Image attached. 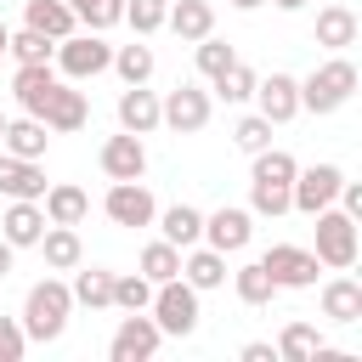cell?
Returning a JSON list of instances; mask_svg holds the SVG:
<instances>
[{"mask_svg":"<svg viewBox=\"0 0 362 362\" xmlns=\"http://www.w3.org/2000/svg\"><path fill=\"white\" fill-rule=\"evenodd\" d=\"M255 113L260 119H272V124H288L294 113H300V79L294 74H266V79H255Z\"/></svg>","mask_w":362,"mask_h":362,"instance_id":"4fadbf2b","label":"cell"},{"mask_svg":"<svg viewBox=\"0 0 362 362\" xmlns=\"http://www.w3.org/2000/svg\"><path fill=\"white\" fill-rule=\"evenodd\" d=\"M107 62H113V45L102 34H90V28H74L51 51V68L68 74V79H96V74H107Z\"/></svg>","mask_w":362,"mask_h":362,"instance_id":"8992f818","label":"cell"},{"mask_svg":"<svg viewBox=\"0 0 362 362\" xmlns=\"http://www.w3.org/2000/svg\"><path fill=\"white\" fill-rule=\"evenodd\" d=\"M23 28H40L45 40H68L79 23H74L68 0H23Z\"/></svg>","mask_w":362,"mask_h":362,"instance_id":"d4e9b609","label":"cell"},{"mask_svg":"<svg viewBox=\"0 0 362 362\" xmlns=\"http://www.w3.org/2000/svg\"><path fill=\"white\" fill-rule=\"evenodd\" d=\"M317 345H322V334H317L311 322H283V334H277V362H311Z\"/></svg>","mask_w":362,"mask_h":362,"instance_id":"1f68e13d","label":"cell"},{"mask_svg":"<svg viewBox=\"0 0 362 362\" xmlns=\"http://www.w3.org/2000/svg\"><path fill=\"white\" fill-rule=\"evenodd\" d=\"M0 198H45V170H40V158L0 153Z\"/></svg>","mask_w":362,"mask_h":362,"instance_id":"e0dca14e","label":"cell"},{"mask_svg":"<svg viewBox=\"0 0 362 362\" xmlns=\"http://www.w3.org/2000/svg\"><path fill=\"white\" fill-rule=\"evenodd\" d=\"M45 119H34V113H23V119H6V130H0V147L6 153H17V158H45Z\"/></svg>","mask_w":362,"mask_h":362,"instance_id":"484cf974","label":"cell"},{"mask_svg":"<svg viewBox=\"0 0 362 362\" xmlns=\"http://www.w3.org/2000/svg\"><path fill=\"white\" fill-rule=\"evenodd\" d=\"M34 249L45 255V266H51V272H74V266L85 260V243H79V232H74V226H45Z\"/></svg>","mask_w":362,"mask_h":362,"instance_id":"4316f807","label":"cell"},{"mask_svg":"<svg viewBox=\"0 0 362 362\" xmlns=\"http://www.w3.org/2000/svg\"><path fill=\"white\" fill-rule=\"evenodd\" d=\"M40 209H45V221H51V226H79V221L90 215V192H85V187H74V181H57V187H45Z\"/></svg>","mask_w":362,"mask_h":362,"instance_id":"ffe728a7","label":"cell"},{"mask_svg":"<svg viewBox=\"0 0 362 362\" xmlns=\"http://www.w3.org/2000/svg\"><path fill=\"white\" fill-rule=\"evenodd\" d=\"M255 79H260V74L238 57L226 74H215V90H209V96H221V102H249V96H255Z\"/></svg>","mask_w":362,"mask_h":362,"instance_id":"e575fe53","label":"cell"},{"mask_svg":"<svg viewBox=\"0 0 362 362\" xmlns=\"http://www.w3.org/2000/svg\"><path fill=\"white\" fill-rule=\"evenodd\" d=\"M23 351H28L23 322H17V317H0V362H23Z\"/></svg>","mask_w":362,"mask_h":362,"instance_id":"60d3db41","label":"cell"},{"mask_svg":"<svg viewBox=\"0 0 362 362\" xmlns=\"http://www.w3.org/2000/svg\"><path fill=\"white\" fill-rule=\"evenodd\" d=\"M74 23H85L90 34H107L113 23H124V0H68Z\"/></svg>","mask_w":362,"mask_h":362,"instance_id":"836d02e7","label":"cell"},{"mask_svg":"<svg viewBox=\"0 0 362 362\" xmlns=\"http://www.w3.org/2000/svg\"><path fill=\"white\" fill-rule=\"evenodd\" d=\"M260 266L272 272L277 288H311L317 272H322V260H317L311 249H300V243H272V249L260 255Z\"/></svg>","mask_w":362,"mask_h":362,"instance_id":"30bf717a","label":"cell"},{"mask_svg":"<svg viewBox=\"0 0 362 362\" xmlns=\"http://www.w3.org/2000/svg\"><path fill=\"white\" fill-rule=\"evenodd\" d=\"M11 255H17V249H11V243H6V238H0V283H6V277H11Z\"/></svg>","mask_w":362,"mask_h":362,"instance_id":"7bdbcfd3","label":"cell"},{"mask_svg":"<svg viewBox=\"0 0 362 362\" xmlns=\"http://www.w3.org/2000/svg\"><path fill=\"white\" fill-rule=\"evenodd\" d=\"M164 28H175V40H187V45H198L204 34H215V6L209 0H170Z\"/></svg>","mask_w":362,"mask_h":362,"instance_id":"7402d4cb","label":"cell"},{"mask_svg":"<svg viewBox=\"0 0 362 362\" xmlns=\"http://www.w3.org/2000/svg\"><path fill=\"white\" fill-rule=\"evenodd\" d=\"M232 62H238V51H232L226 40H215V34H204V40H198V74H204V79L226 74Z\"/></svg>","mask_w":362,"mask_h":362,"instance_id":"f35d334b","label":"cell"},{"mask_svg":"<svg viewBox=\"0 0 362 362\" xmlns=\"http://www.w3.org/2000/svg\"><path fill=\"white\" fill-rule=\"evenodd\" d=\"M209 113H215V96H209L204 85H192V79H181V85L158 102V119H164L175 136H198V130L209 124Z\"/></svg>","mask_w":362,"mask_h":362,"instance_id":"52a82bcc","label":"cell"},{"mask_svg":"<svg viewBox=\"0 0 362 362\" xmlns=\"http://www.w3.org/2000/svg\"><path fill=\"white\" fill-rule=\"evenodd\" d=\"M6 40H11V28H6V17H0V51H6Z\"/></svg>","mask_w":362,"mask_h":362,"instance_id":"bcb514c9","label":"cell"},{"mask_svg":"<svg viewBox=\"0 0 362 362\" xmlns=\"http://www.w3.org/2000/svg\"><path fill=\"white\" fill-rule=\"evenodd\" d=\"M113 305H119V311H147V305H153V283H147L141 272H124V277L113 272Z\"/></svg>","mask_w":362,"mask_h":362,"instance_id":"d590c367","label":"cell"},{"mask_svg":"<svg viewBox=\"0 0 362 362\" xmlns=\"http://www.w3.org/2000/svg\"><path fill=\"white\" fill-rule=\"evenodd\" d=\"M356 96V62L345 57V51H334L322 68H311L305 79H300V113H339L345 102Z\"/></svg>","mask_w":362,"mask_h":362,"instance_id":"3957f363","label":"cell"},{"mask_svg":"<svg viewBox=\"0 0 362 362\" xmlns=\"http://www.w3.org/2000/svg\"><path fill=\"white\" fill-rule=\"evenodd\" d=\"M141 277H147V283H170V277H181V249L164 243V238H153V243L141 249Z\"/></svg>","mask_w":362,"mask_h":362,"instance_id":"d6a6232c","label":"cell"},{"mask_svg":"<svg viewBox=\"0 0 362 362\" xmlns=\"http://www.w3.org/2000/svg\"><path fill=\"white\" fill-rule=\"evenodd\" d=\"M147 317L158 322V334H170V339H187V334L198 328V288H192L187 277L153 283V305H147Z\"/></svg>","mask_w":362,"mask_h":362,"instance_id":"5b68a950","label":"cell"},{"mask_svg":"<svg viewBox=\"0 0 362 362\" xmlns=\"http://www.w3.org/2000/svg\"><path fill=\"white\" fill-rule=\"evenodd\" d=\"M164 119H158V96L147 90V85H124L119 90V130H130V136H147V130H158Z\"/></svg>","mask_w":362,"mask_h":362,"instance_id":"d6986e66","label":"cell"},{"mask_svg":"<svg viewBox=\"0 0 362 362\" xmlns=\"http://www.w3.org/2000/svg\"><path fill=\"white\" fill-rule=\"evenodd\" d=\"M249 238H255V215H249V209L221 204L215 215H204V243H209V249H221V255H243Z\"/></svg>","mask_w":362,"mask_h":362,"instance_id":"7c38bea8","label":"cell"},{"mask_svg":"<svg viewBox=\"0 0 362 362\" xmlns=\"http://www.w3.org/2000/svg\"><path fill=\"white\" fill-rule=\"evenodd\" d=\"M0 62H6V51H0Z\"/></svg>","mask_w":362,"mask_h":362,"instance_id":"c3c4849f","label":"cell"},{"mask_svg":"<svg viewBox=\"0 0 362 362\" xmlns=\"http://www.w3.org/2000/svg\"><path fill=\"white\" fill-rule=\"evenodd\" d=\"M322 317H328V322H345V328L362 322V283L345 277V272L328 277V283H322Z\"/></svg>","mask_w":362,"mask_h":362,"instance_id":"603a6c76","label":"cell"},{"mask_svg":"<svg viewBox=\"0 0 362 362\" xmlns=\"http://www.w3.org/2000/svg\"><path fill=\"white\" fill-rule=\"evenodd\" d=\"M51 51H57V40H45L40 28H17L6 40V57H17V62H51Z\"/></svg>","mask_w":362,"mask_h":362,"instance_id":"8d00e7d4","label":"cell"},{"mask_svg":"<svg viewBox=\"0 0 362 362\" xmlns=\"http://www.w3.org/2000/svg\"><path fill=\"white\" fill-rule=\"evenodd\" d=\"M45 130H57V136H68V130H79L85 119H90V102H85V90H74V85H62L57 79V90H51V102H45Z\"/></svg>","mask_w":362,"mask_h":362,"instance_id":"ac0fdd59","label":"cell"},{"mask_svg":"<svg viewBox=\"0 0 362 362\" xmlns=\"http://www.w3.org/2000/svg\"><path fill=\"white\" fill-rule=\"evenodd\" d=\"M272 6H277V11H305L311 0H272Z\"/></svg>","mask_w":362,"mask_h":362,"instance_id":"ee69618b","label":"cell"},{"mask_svg":"<svg viewBox=\"0 0 362 362\" xmlns=\"http://www.w3.org/2000/svg\"><path fill=\"white\" fill-rule=\"evenodd\" d=\"M232 288H238L243 305H272V294H277V283H272V272H266L260 260L238 266V272H232Z\"/></svg>","mask_w":362,"mask_h":362,"instance_id":"4dcf8cb0","label":"cell"},{"mask_svg":"<svg viewBox=\"0 0 362 362\" xmlns=\"http://www.w3.org/2000/svg\"><path fill=\"white\" fill-rule=\"evenodd\" d=\"M243 362H277V345H266V339H249V345H243Z\"/></svg>","mask_w":362,"mask_h":362,"instance_id":"b9f144b4","label":"cell"},{"mask_svg":"<svg viewBox=\"0 0 362 362\" xmlns=\"http://www.w3.org/2000/svg\"><path fill=\"white\" fill-rule=\"evenodd\" d=\"M356 11L351 6H322L317 11V45H328V51H351L356 45Z\"/></svg>","mask_w":362,"mask_h":362,"instance_id":"83f0119b","label":"cell"},{"mask_svg":"<svg viewBox=\"0 0 362 362\" xmlns=\"http://www.w3.org/2000/svg\"><path fill=\"white\" fill-rule=\"evenodd\" d=\"M181 277H187L198 294H209V288L226 283V255L209 249V243H192V249H181Z\"/></svg>","mask_w":362,"mask_h":362,"instance_id":"44dd1931","label":"cell"},{"mask_svg":"<svg viewBox=\"0 0 362 362\" xmlns=\"http://www.w3.org/2000/svg\"><path fill=\"white\" fill-rule=\"evenodd\" d=\"M164 11H170V0H124V23H130L141 40L164 28Z\"/></svg>","mask_w":362,"mask_h":362,"instance_id":"74e56055","label":"cell"},{"mask_svg":"<svg viewBox=\"0 0 362 362\" xmlns=\"http://www.w3.org/2000/svg\"><path fill=\"white\" fill-rule=\"evenodd\" d=\"M339 181H345V170H339V164H311V170H294V181H288V209H300V215L328 209V204L339 198Z\"/></svg>","mask_w":362,"mask_h":362,"instance_id":"9c48e42d","label":"cell"},{"mask_svg":"<svg viewBox=\"0 0 362 362\" xmlns=\"http://www.w3.org/2000/svg\"><path fill=\"white\" fill-rule=\"evenodd\" d=\"M311 221H317V249H311V255H317L328 272H351L356 255H362V221H351V215L334 209V204L317 209Z\"/></svg>","mask_w":362,"mask_h":362,"instance_id":"277c9868","label":"cell"},{"mask_svg":"<svg viewBox=\"0 0 362 362\" xmlns=\"http://www.w3.org/2000/svg\"><path fill=\"white\" fill-rule=\"evenodd\" d=\"M158 345H164L158 322H153L147 311H124L119 328H113V339H107V356H113V362H153Z\"/></svg>","mask_w":362,"mask_h":362,"instance_id":"ba28073f","label":"cell"},{"mask_svg":"<svg viewBox=\"0 0 362 362\" xmlns=\"http://www.w3.org/2000/svg\"><path fill=\"white\" fill-rule=\"evenodd\" d=\"M102 215H107L113 226H153L158 204H153V192H147L141 181H113L107 198H102Z\"/></svg>","mask_w":362,"mask_h":362,"instance_id":"8fae6325","label":"cell"},{"mask_svg":"<svg viewBox=\"0 0 362 362\" xmlns=\"http://www.w3.org/2000/svg\"><path fill=\"white\" fill-rule=\"evenodd\" d=\"M96 164H102V175H107V181H141V170H147V147H141V136L119 130V136H107V141H102Z\"/></svg>","mask_w":362,"mask_h":362,"instance_id":"5bb4252c","label":"cell"},{"mask_svg":"<svg viewBox=\"0 0 362 362\" xmlns=\"http://www.w3.org/2000/svg\"><path fill=\"white\" fill-rule=\"evenodd\" d=\"M107 68H113L124 85H147L158 62H153V45H141V34H136L130 45H113V62H107Z\"/></svg>","mask_w":362,"mask_h":362,"instance_id":"f546056e","label":"cell"},{"mask_svg":"<svg viewBox=\"0 0 362 362\" xmlns=\"http://www.w3.org/2000/svg\"><path fill=\"white\" fill-rule=\"evenodd\" d=\"M68 294H74V305H85V311H107V305H113V272H107V266H90V272L74 266Z\"/></svg>","mask_w":362,"mask_h":362,"instance_id":"f1b7e54d","label":"cell"},{"mask_svg":"<svg viewBox=\"0 0 362 362\" xmlns=\"http://www.w3.org/2000/svg\"><path fill=\"white\" fill-rule=\"evenodd\" d=\"M0 130H6V113H0Z\"/></svg>","mask_w":362,"mask_h":362,"instance_id":"7dc6e473","label":"cell"},{"mask_svg":"<svg viewBox=\"0 0 362 362\" xmlns=\"http://www.w3.org/2000/svg\"><path fill=\"white\" fill-rule=\"evenodd\" d=\"M45 226H51V221H45L40 198H11V204H6V215H0V238H6L11 249H34Z\"/></svg>","mask_w":362,"mask_h":362,"instance_id":"2e32d148","label":"cell"},{"mask_svg":"<svg viewBox=\"0 0 362 362\" xmlns=\"http://www.w3.org/2000/svg\"><path fill=\"white\" fill-rule=\"evenodd\" d=\"M51 90H57V68L51 62H17V74H11V96H17V107L23 113H45V102H51Z\"/></svg>","mask_w":362,"mask_h":362,"instance_id":"9a60e30c","label":"cell"},{"mask_svg":"<svg viewBox=\"0 0 362 362\" xmlns=\"http://www.w3.org/2000/svg\"><path fill=\"white\" fill-rule=\"evenodd\" d=\"M255 158V170H249V215H266V221H277V215H288V181H294V153H283V147H260V153H249Z\"/></svg>","mask_w":362,"mask_h":362,"instance_id":"6da1fadb","label":"cell"},{"mask_svg":"<svg viewBox=\"0 0 362 362\" xmlns=\"http://www.w3.org/2000/svg\"><path fill=\"white\" fill-rule=\"evenodd\" d=\"M232 141H238L243 153H260V147H272V119H260V113H249V119H238V130H232Z\"/></svg>","mask_w":362,"mask_h":362,"instance_id":"ab89813d","label":"cell"},{"mask_svg":"<svg viewBox=\"0 0 362 362\" xmlns=\"http://www.w3.org/2000/svg\"><path fill=\"white\" fill-rule=\"evenodd\" d=\"M153 221H158L164 243H175V249H192V243H204V209H192V204H170V209H158Z\"/></svg>","mask_w":362,"mask_h":362,"instance_id":"cb8c5ba5","label":"cell"},{"mask_svg":"<svg viewBox=\"0 0 362 362\" xmlns=\"http://www.w3.org/2000/svg\"><path fill=\"white\" fill-rule=\"evenodd\" d=\"M226 6H238V11H255V6H266V0H226Z\"/></svg>","mask_w":362,"mask_h":362,"instance_id":"f6af8a7d","label":"cell"},{"mask_svg":"<svg viewBox=\"0 0 362 362\" xmlns=\"http://www.w3.org/2000/svg\"><path fill=\"white\" fill-rule=\"evenodd\" d=\"M68 311H74V294H68V283L62 277H40L28 294H23V334H28V345H51V339H62V328H68Z\"/></svg>","mask_w":362,"mask_h":362,"instance_id":"7a4b0ae2","label":"cell"}]
</instances>
